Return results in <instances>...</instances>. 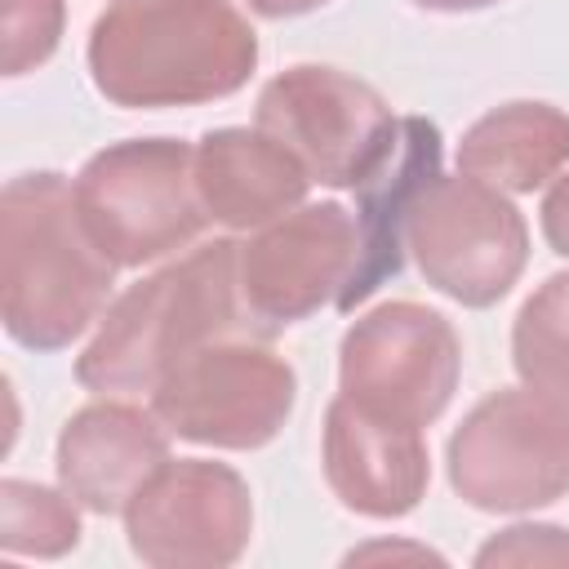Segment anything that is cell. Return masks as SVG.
<instances>
[{
    "label": "cell",
    "mask_w": 569,
    "mask_h": 569,
    "mask_svg": "<svg viewBox=\"0 0 569 569\" xmlns=\"http://www.w3.org/2000/svg\"><path fill=\"white\" fill-rule=\"evenodd\" d=\"M258 62L227 0H120L89 31V71L120 107H187L236 93Z\"/></svg>",
    "instance_id": "cell-1"
},
{
    "label": "cell",
    "mask_w": 569,
    "mask_h": 569,
    "mask_svg": "<svg viewBox=\"0 0 569 569\" xmlns=\"http://www.w3.org/2000/svg\"><path fill=\"white\" fill-rule=\"evenodd\" d=\"M116 262L89 236L62 173H18L0 204L4 329L31 351H58L107 307Z\"/></svg>",
    "instance_id": "cell-2"
},
{
    "label": "cell",
    "mask_w": 569,
    "mask_h": 569,
    "mask_svg": "<svg viewBox=\"0 0 569 569\" xmlns=\"http://www.w3.org/2000/svg\"><path fill=\"white\" fill-rule=\"evenodd\" d=\"M240 316V244L218 240L133 284L102 316L76 378L89 391H156L178 360L244 329Z\"/></svg>",
    "instance_id": "cell-3"
},
{
    "label": "cell",
    "mask_w": 569,
    "mask_h": 569,
    "mask_svg": "<svg viewBox=\"0 0 569 569\" xmlns=\"http://www.w3.org/2000/svg\"><path fill=\"white\" fill-rule=\"evenodd\" d=\"M76 209L116 267L182 249L204 227L196 151L173 138H129L98 151L71 182Z\"/></svg>",
    "instance_id": "cell-4"
},
{
    "label": "cell",
    "mask_w": 569,
    "mask_h": 569,
    "mask_svg": "<svg viewBox=\"0 0 569 569\" xmlns=\"http://www.w3.org/2000/svg\"><path fill=\"white\" fill-rule=\"evenodd\" d=\"M449 480L480 511L547 507L569 489V409L538 391H493L449 440Z\"/></svg>",
    "instance_id": "cell-5"
},
{
    "label": "cell",
    "mask_w": 569,
    "mask_h": 569,
    "mask_svg": "<svg viewBox=\"0 0 569 569\" xmlns=\"http://www.w3.org/2000/svg\"><path fill=\"white\" fill-rule=\"evenodd\" d=\"M405 244L413 249L422 276L462 307L498 302L529 258V231L516 204L471 173H436L418 191Z\"/></svg>",
    "instance_id": "cell-6"
},
{
    "label": "cell",
    "mask_w": 569,
    "mask_h": 569,
    "mask_svg": "<svg viewBox=\"0 0 569 569\" xmlns=\"http://www.w3.org/2000/svg\"><path fill=\"white\" fill-rule=\"evenodd\" d=\"M258 129L284 142L316 182L360 187L391 151L400 120L356 76L289 67L258 93Z\"/></svg>",
    "instance_id": "cell-7"
},
{
    "label": "cell",
    "mask_w": 569,
    "mask_h": 569,
    "mask_svg": "<svg viewBox=\"0 0 569 569\" xmlns=\"http://www.w3.org/2000/svg\"><path fill=\"white\" fill-rule=\"evenodd\" d=\"M462 369L453 325L418 302H387L356 320L342 338V396L360 409L427 427L445 413Z\"/></svg>",
    "instance_id": "cell-8"
},
{
    "label": "cell",
    "mask_w": 569,
    "mask_h": 569,
    "mask_svg": "<svg viewBox=\"0 0 569 569\" xmlns=\"http://www.w3.org/2000/svg\"><path fill=\"white\" fill-rule=\"evenodd\" d=\"M293 409V369L249 342H209L151 391V413L182 440L218 449L267 445Z\"/></svg>",
    "instance_id": "cell-9"
},
{
    "label": "cell",
    "mask_w": 569,
    "mask_h": 569,
    "mask_svg": "<svg viewBox=\"0 0 569 569\" xmlns=\"http://www.w3.org/2000/svg\"><path fill=\"white\" fill-rule=\"evenodd\" d=\"M129 547L147 565L209 569L231 565L253 529V502L244 480L204 458L164 462L124 507Z\"/></svg>",
    "instance_id": "cell-10"
},
{
    "label": "cell",
    "mask_w": 569,
    "mask_h": 569,
    "mask_svg": "<svg viewBox=\"0 0 569 569\" xmlns=\"http://www.w3.org/2000/svg\"><path fill=\"white\" fill-rule=\"evenodd\" d=\"M360 258V227L342 204H307L240 244V298L249 325L280 329L329 298L338 302Z\"/></svg>",
    "instance_id": "cell-11"
},
{
    "label": "cell",
    "mask_w": 569,
    "mask_h": 569,
    "mask_svg": "<svg viewBox=\"0 0 569 569\" xmlns=\"http://www.w3.org/2000/svg\"><path fill=\"white\" fill-rule=\"evenodd\" d=\"M325 476L342 507L378 520L405 516L418 507L431 476L422 431L338 396L325 413Z\"/></svg>",
    "instance_id": "cell-12"
},
{
    "label": "cell",
    "mask_w": 569,
    "mask_h": 569,
    "mask_svg": "<svg viewBox=\"0 0 569 569\" xmlns=\"http://www.w3.org/2000/svg\"><path fill=\"white\" fill-rule=\"evenodd\" d=\"M164 422L133 405H89L58 436V480L89 511H124L169 462Z\"/></svg>",
    "instance_id": "cell-13"
},
{
    "label": "cell",
    "mask_w": 569,
    "mask_h": 569,
    "mask_svg": "<svg viewBox=\"0 0 569 569\" xmlns=\"http://www.w3.org/2000/svg\"><path fill=\"white\" fill-rule=\"evenodd\" d=\"M311 173L267 129H213L196 147V191L204 218L222 227H267L307 196Z\"/></svg>",
    "instance_id": "cell-14"
},
{
    "label": "cell",
    "mask_w": 569,
    "mask_h": 569,
    "mask_svg": "<svg viewBox=\"0 0 569 569\" xmlns=\"http://www.w3.org/2000/svg\"><path fill=\"white\" fill-rule=\"evenodd\" d=\"M440 133L422 116H405L400 133L387 151V160L356 187V227H360V258L351 271V284L342 289L338 307L351 311L365 302L387 276L400 271V249H405V222L418 200V191L440 173Z\"/></svg>",
    "instance_id": "cell-15"
},
{
    "label": "cell",
    "mask_w": 569,
    "mask_h": 569,
    "mask_svg": "<svg viewBox=\"0 0 569 569\" xmlns=\"http://www.w3.org/2000/svg\"><path fill=\"white\" fill-rule=\"evenodd\" d=\"M569 160V116L547 102H507L458 142V169L498 187L533 191Z\"/></svg>",
    "instance_id": "cell-16"
},
{
    "label": "cell",
    "mask_w": 569,
    "mask_h": 569,
    "mask_svg": "<svg viewBox=\"0 0 569 569\" xmlns=\"http://www.w3.org/2000/svg\"><path fill=\"white\" fill-rule=\"evenodd\" d=\"M511 351L525 387L569 409V271L551 276L520 307Z\"/></svg>",
    "instance_id": "cell-17"
},
{
    "label": "cell",
    "mask_w": 569,
    "mask_h": 569,
    "mask_svg": "<svg viewBox=\"0 0 569 569\" xmlns=\"http://www.w3.org/2000/svg\"><path fill=\"white\" fill-rule=\"evenodd\" d=\"M80 542L76 498L62 489L4 480L0 485V547L4 556H62Z\"/></svg>",
    "instance_id": "cell-18"
},
{
    "label": "cell",
    "mask_w": 569,
    "mask_h": 569,
    "mask_svg": "<svg viewBox=\"0 0 569 569\" xmlns=\"http://www.w3.org/2000/svg\"><path fill=\"white\" fill-rule=\"evenodd\" d=\"M62 36V0H4V76L40 67Z\"/></svg>",
    "instance_id": "cell-19"
},
{
    "label": "cell",
    "mask_w": 569,
    "mask_h": 569,
    "mask_svg": "<svg viewBox=\"0 0 569 569\" xmlns=\"http://www.w3.org/2000/svg\"><path fill=\"white\" fill-rule=\"evenodd\" d=\"M476 565H569V529L516 525L476 551Z\"/></svg>",
    "instance_id": "cell-20"
},
{
    "label": "cell",
    "mask_w": 569,
    "mask_h": 569,
    "mask_svg": "<svg viewBox=\"0 0 569 569\" xmlns=\"http://www.w3.org/2000/svg\"><path fill=\"white\" fill-rule=\"evenodd\" d=\"M542 236L551 240L556 253L569 258V178H560L542 200Z\"/></svg>",
    "instance_id": "cell-21"
},
{
    "label": "cell",
    "mask_w": 569,
    "mask_h": 569,
    "mask_svg": "<svg viewBox=\"0 0 569 569\" xmlns=\"http://www.w3.org/2000/svg\"><path fill=\"white\" fill-rule=\"evenodd\" d=\"M373 556H409V560H440L436 551H427V547H387V542H378V547H360V551H351L347 560L356 565V560H373Z\"/></svg>",
    "instance_id": "cell-22"
},
{
    "label": "cell",
    "mask_w": 569,
    "mask_h": 569,
    "mask_svg": "<svg viewBox=\"0 0 569 569\" xmlns=\"http://www.w3.org/2000/svg\"><path fill=\"white\" fill-rule=\"evenodd\" d=\"M325 0H249V9H258L262 18H293V13H307Z\"/></svg>",
    "instance_id": "cell-23"
},
{
    "label": "cell",
    "mask_w": 569,
    "mask_h": 569,
    "mask_svg": "<svg viewBox=\"0 0 569 569\" xmlns=\"http://www.w3.org/2000/svg\"><path fill=\"white\" fill-rule=\"evenodd\" d=\"M422 9H440V13H471V9H485V4H498V0H413Z\"/></svg>",
    "instance_id": "cell-24"
}]
</instances>
